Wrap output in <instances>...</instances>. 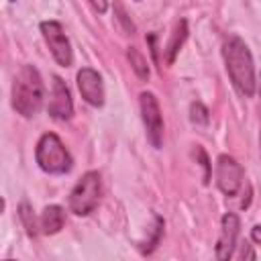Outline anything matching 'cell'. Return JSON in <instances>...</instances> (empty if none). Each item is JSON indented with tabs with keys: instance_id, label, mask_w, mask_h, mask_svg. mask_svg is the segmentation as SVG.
Instances as JSON below:
<instances>
[{
	"instance_id": "6da1fadb",
	"label": "cell",
	"mask_w": 261,
	"mask_h": 261,
	"mask_svg": "<svg viewBox=\"0 0 261 261\" xmlns=\"http://www.w3.org/2000/svg\"><path fill=\"white\" fill-rule=\"evenodd\" d=\"M222 59L228 71V77L234 90L243 98H251L257 88L255 80V63L247 43L241 37H228L222 45Z\"/></svg>"
},
{
	"instance_id": "7a4b0ae2",
	"label": "cell",
	"mask_w": 261,
	"mask_h": 261,
	"mask_svg": "<svg viewBox=\"0 0 261 261\" xmlns=\"http://www.w3.org/2000/svg\"><path fill=\"white\" fill-rule=\"evenodd\" d=\"M43 96L45 88L39 69L33 65H22L12 82V108L20 116L31 118L41 110Z\"/></svg>"
},
{
	"instance_id": "3957f363",
	"label": "cell",
	"mask_w": 261,
	"mask_h": 261,
	"mask_svg": "<svg viewBox=\"0 0 261 261\" xmlns=\"http://www.w3.org/2000/svg\"><path fill=\"white\" fill-rule=\"evenodd\" d=\"M35 159L39 163V167L45 173L51 175H63L67 171H71L73 167V159L69 155V151L65 149V145L61 143V139L55 133H45L35 149Z\"/></svg>"
},
{
	"instance_id": "277c9868",
	"label": "cell",
	"mask_w": 261,
	"mask_h": 261,
	"mask_svg": "<svg viewBox=\"0 0 261 261\" xmlns=\"http://www.w3.org/2000/svg\"><path fill=\"white\" fill-rule=\"evenodd\" d=\"M100 190H102L100 173H98V171H88V173H84V175L77 179V184L73 186L71 194H69V200H67L69 210H71L75 216H88V214L94 212V208L98 206Z\"/></svg>"
},
{
	"instance_id": "5b68a950",
	"label": "cell",
	"mask_w": 261,
	"mask_h": 261,
	"mask_svg": "<svg viewBox=\"0 0 261 261\" xmlns=\"http://www.w3.org/2000/svg\"><path fill=\"white\" fill-rule=\"evenodd\" d=\"M41 35L53 55V59L61 65V67H69L73 63V51H71V43L61 27V22L57 20H43L41 22Z\"/></svg>"
},
{
	"instance_id": "8992f818",
	"label": "cell",
	"mask_w": 261,
	"mask_h": 261,
	"mask_svg": "<svg viewBox=\"0 0 261 261\" xmlns=\"http://www.w3.org/2000/svg\"><path fill=\"white\" fill-rule=\"evenodd\" d=\"M139 104H141V118L145 124L147 141L151 143V147L159 149L163 143V118H161L159 102L153 92H141Z\"/></svg>"
},
{
	"instance_id": "52a82bcc",
	"label": "cell",
	"mask_w": 261,
	"mask_h": 261,
	"mask_svg": "<svg viewBox=\"0 0 261 261\" xmlns=\"http://www.w3.org/2000/svg\"><path fill=\"white\" fill-rule=\"evenodd\" d=\"M243 167L230 155H220L216 159V186L224 196H234L243 186Z\"/></svg>"
},
{
	"instance_id": "ba28073f",
	"label": "cell",
	"mask_w": 261,
	"mask_h": 261,
	"mask_svg": "<svg viewBox=\"0 0 261 261\" xmlns=\"http://www.w3.org/2000/svg\"><path fill=\"white\" fill-rule=\"evenodd\" d=\"M75 82H77V90H80L82 98L90 106L100 108L104 104V84H102V75L96 69L82 67L75 75Z\"/></svg>"
},
{
	"instance_id": "9c48e42d",
	"label": "cell",
	"mask_w": 261,
	"mask_h": 261,
	"mask_svg": "<svg viewBox=\"0 0 261 261\" xmlns=\"http://www.w3.org/2000/svg\"><path fill=\"white\" fill-rule=\"evenodd\" d=\"M47 112H49V116H53L57 120H69L73 114V102H71L69 88L57 75L53 77V84H51V98L47 104Z\"/></svg>"
},
{
	"instance_id": "30bf717a",
	"label": "cell",
	"mask_w": 261,
	"mask_h": 261,
	"mask_svg": "<svg viewBox=\"0 0 261 261\" xmlns=\"http://www.w3.org/2000/svg\"><path fill=\"white\" fill-rule=\"evenodd\" d=\"M239 228H241V222H239V216L237 214L228 212V214L222 216L220 237H218V245H216V259L224 261V259H230L232 257L234 247H237Z\"/></svg>"
},
{
	"instance_id": "8fae6325",
	"label": "cell",
	"mask_w": 261,
	"mask_h": 261,
	"mask_svg": "<svg viewBox=\"0 0 261 261\" xmlns=\"http://www.w3.org/2000/svg\"><path fill=\"white\" fill-rule=\"evenodd\" d=\"M63 222H65V212L61 206L57 204H51V206H45L43 212H41V218H39V226H41V232L45 234H55L63 228Z\"/></svg>"
},
{
	"instance_id": "7c38bea8",
	"label": "cell",
	"mask_w": 261,
	"mask_h": 261,
	"mask_svg": "<svg viewBox=\"0 0 261 261\" xmlns=\"http://www.w3.org/2000/svg\"><path fill=\"white\" fill-rule=\"evenodd\" d=\"M186 37H188V24H186V20H177L175 27H173L171 39H169V43H167V47H165V53H167V61H169V63H173L175 53H177L179 47L184 45Z\"/></svg>"
},
{
	"instance_id": "4fadbf2b",
	"label": "cell",
	"mask_w": 261,
	"mask_h": 261,
	"mask_svg": "<svg viewBox=\"0 0 261 261\" xmlns=\"http://www.w3.org/2000/svg\"><path fill=\"white\" fill-rule=\"evenodd\" d=\"M126 57H128V61H130L135 73H137L141 80H149V63H147V59L143 57V53H139L137 47H128Z\"/></svg>"
},
{
	"instance_id": "5bb4252c",
	"label": "cell",
	"mask_w": 261,
	"mask_h": 261,
	"mask_svg": "<svg viewBox=\"0 0 261 261\" xmlns=\"http://www.w3.org/2000/svg\"><path fill=\"white\" fill-rule=\"evenodd\" d=\"M18 216H20V222H22V226L27 228V232H29L31 237H35V234H37V218H35V214H33V208H31L27 202H20V206H18Z\"/></svg>"
},
{
	"instance_id": "9a60e30c",
	"label": "cell",
	"mask_w": 261,
	"mask_h": 261,
	"mask_svg": "<svg viewBox=\"0 0 261 261\" xmlns=\"http://www.w3.org/2000/svg\"><path fill=\"white\" fill-rule=\"evenodd\" d=\"M190 118L194 124H200V126L208 124V108L202 102H194L190 106Z\"/></svg>"
},
{
	"instance_id": "2e32d148",
	"label": "cell",
	"mask_w": 261,
	"mask_h": 261,
	"mask_svg": "<svg viewBox=\"0 0 261 261\" xmlns=\"http://www.w3.org/2000/svg\"><path fill=\"white\" fill-rule=\"evenodd\" d=\"M90 4L94 6V10L96 12H100V14H104L106 12V8H108V0H90Z\"/></svg>"
},
{
	"instance_id": "e0dca14e",
	"label": "cell",
	"mask_w": 261,
	"mask_h": 261,
	"mask_svg": "<svg viewBox=\"0 0 261 261\" xmlns=\"http://www.w3.org/2000/svg\"><path fill=\"white\" fill-rule=\"evenodd\" d=\"M239 257H241V259H255V253H253V251L249 249V245L245 243L243 249H241V253H239Z\"/></svg>"
},
{
	"instance_id": "ac0fdd59",
	"label": "cell",
	"mask_w": 261,
	"mask_h": 261,
	"mask_svg": "<svg viewBox=\"0 0 261 261\" xmlns=\"http://www.w3.org/2000/svg\"><path fill=\"white\" fill-rule=\"evenodd\" d=\"M251 239L261 245V224H255V226L251 228Z\"/></svg>"
},
{
	"instance_id": "d6986e66",
	"label": "cell",
	"mask_w": 261,
	"mask_h": 261,
	"mask_svg": "<svg viewBox=\"0 0 261 261\" xmlns=\"http://www.w3.org/2000/svg\"><path fill=\"white\" fill-rule=\"evenodd\" d=\"M259 145H261V133H259Z\"/></svg>"
},
{
	"instance_id": "ffe728a7",
	"label": "cell",
	"mask_w": 261,
	"mask_h": 261,
	"mask_svg": "<svg viewBox=\"0 0 261 261\" xmlns=\"http://www.w3.org/2000/svg\"><path fill=\"white\" fill-rule=\"evenodd\" d=\"M10 2H14V0H10Z\"/></svg>"
}]
</instances>
